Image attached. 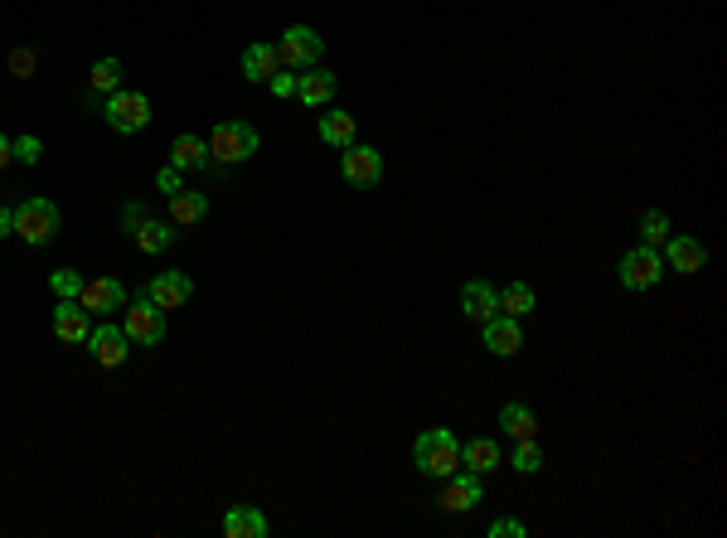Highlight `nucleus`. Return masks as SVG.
I'll list each match as a JSON object with an SVG mask.
<instances>
[{
    "instance_id": "nucleus-10",
    "label": "nucleus",
    "mask_w": 727,
    "mask_h": 538,
    "mask_svg": "<svg viewBox=\"0 0 727 538\" xmlns=\"http://www.w3.org/2000/svg\"><path fill=\"white\" fill-rule=\"evenodd\" d=\"M78 301H83V311H93V316H117L131 296H127V286L117 282V277H93V282H83Z\"/></svg>"
},
{
    "instance_id": "nucleus-31",
    "label": "nucleus",
    "mask_w": 727,
    "mask_h": 538,
    "mask_svg": "<svg viewBox=\"0 0 727 538\" xmlns=\"http://www.w3.org/2000/svg\"><path fill=\"white\" fill-rule=\"evenodd\" d=\"M39 156H44L39 136H20V141H15V160H20V165H39Z\"/></svg>"
},
{
    "instance_id": "nucleus-25",
    "label": "nucleus",
    "mask_w": 727,
    "mask_h": 538,
    "mask_svg": "<svg viewBox=\"0 0 727 538\" xmlns=\"http://www.w3.org/2000/svg\"><path fill=\"white\" fill-rule=\"evenodd\" d=\"M320 141H325V146H340V151L354 146V117H349V112H325V117H320Z\"/></svg>"
},
{
    "instance_id": "nucleus-12",
    "label": "nucleus",
    "mask_w": 727,
    "mask_h": 538,
    "mask_svg": "<svg viewBox=\"0 0 727 538\" xmlns=\"http://www.w3.org/2000/svg\"><path fill=\"white\" fill-rule=\"evenodd\" d=\"M480 340H485V349H490V354L514 359V354L524 349V325H519L514 316H490L485 325H480Z\"/></svg>"
},
{
    "instance_id": "nucleus-19",
    "label": "nucleus",
    "mask_w": 727,
    "mask_h": 538,
    "mask_svg": "<svg viewBox=\"0 0 727 538\" xmlns=\"http://www.w3.org/2000/svg\"><path fill=\"white\" fill-rule=\"evenodd\" d=\"M461 466L475 475H490L505 466V451H500V442L495 437H471V442L461 446Z\"/></svg>"
},
{
    "instance_id": "nucleus-34",
    "label": "nucleus",
    "mask_w": 727,
    "mask_h": 538,
    "mask_svg": "<svg viewBox=\"0 0 727 538\" xmlns=\"http://www.w3.org/2000/svg\"><path fill=\"white\" fill-rule=\"evenodd\" d=\"M272 93H277V97H296V73H291V68H277V73H272Z\"/></svg>"
},
{
    "instance_id": "nucleus-9",
    "label": "nucleus",
    "mask_w": 727,
    "mask_h": 538,
    "mask_svg": "<svg viewBox=\"0 0 727 538\" xmlns=\"http://www.w3.org/2000/svg\"><path fill=\"white\" fill-rule=\"evenodd\" d=\"M88 349H93V359L102 369H122L131 359V340L127 330L117 325V320H107V325H93V335H88Z\"/></svg>"
},
{
    "instance_id": "nucleus-26",
    "label": "nucleus",
    "mask_w": 727,
    "mask_h": 538,
    "mask_svg": "<svg viewBox=\"0 0 727 538\" xmlns=\"http://www.w3.org/2000/svg\"><path fill=\"white\" fill-rule=\"evenodd\" d=\"M534 301H538V296H534V286H529V282H509L505 291H500V316H514V320L529 316V311H534Z\"/></svg>"
},
{
    "instance_id": "nucleus-4",
    "label": "nucleus",
    "mask_w": 727,
    "mask_h": 538,
    "mask_svg": "<svg viewBox=\"0 0 727 538\" xmlns=\"http://www.w3.org/2000/svg\"><path fill=\"white\" fill-rule=\"evenodd\" d=\"M209 156L219 165H238V160L257 156V131L248 122H219L209 131Z\"/></svg>"
},
{
    "instance_id": "nucleus-29",
    "label": "nucleus",
    "mask_w": 727,
    "mask_h": 538,
    "mask_svg": "<svg viewBox=\"0 0 727 538\" xmlns=\"http://www.w3.org/2000/svg\"><path fill=\"white\" fill-rule=\"evenodd\" d=\"M640 238H645V248H660L664 238H669V219H664L660 209H650V214L640 219Z\"/></svg>"
},
{
    "instance_id": "nucleus-16",
    "label": "nucleus",
    "mask_w": 727,
    "mask_h": 538,
    "mask_svg": "<svg viewBox=\"0 0 727 538\" xmlns=\"http://www.w3.org/2000/svg\"><path fill=\"white\" fill-rule=\"evenodd\" d=\"M335 88H340V78L330 73V68H306V73H296V97L306 102V107H325L330 97H335Z\"/></svg>"
},
{
    "instance_id": "nucleus-15",
    "label": "nucleus",
    "mask_w": 727,
    "mask_h": 538,
    "mask_svg": "<svg viewBox=\"0 0 727 538\" xmlns=\"http://www.w3.org/2000/svg\"><path fill=\"white\" fill-rule=\"evenodd\" d=\"M461 316L475 320V325H485L490 316H500V291L490 282H466L461 286Z\"/></svg>"
},
{
    "instance_id": "nucleus-37",
    "label": "nucleus",
    "mask_w": 727,
    "mask_h": 538,
    "mask_svg": "<svg viewBox=\"0 0 727 538\" xmlns=\"http://www.w3.org/2000/svg\"><path fill=\"white\" fill-rule=\"evenodd\" d=\"M10 160H15V141H10V136H5V131H0V170H5V165H10Z\"/></svg>"
},
{
    "instance_id": "nucleus-27",
    "label": "nucleus",
    "mask_w": 727,
    "mask_h": 538,
    "mask_svg": "<svg viewBox=\"0 0 727 538\" xmlns=\"http://www.w3.org/2000/svg\"><path fill=\"white\" fill-rule=\"evenodd\" d=\"M509 466H514L519 475L543 471V446H538V437H529V442H514V456H509Z\"/></svg>"
},
{
    "instance_id": "nucleus-7",
    "label": "nucleus",
    "mask_w": 727,
    "mask_h": 538,
    "mask_svg": "<svg viewBox=\"0 0 727 538\" xmlns=\"http://www.w3.org/2000/svg\"><path fill=\"white\" fill-rule=\"evenodd\" d=\"M616 277L626 291H650V286H660L664 277V262H660V248H631V253H621V267H616Z\"/></svg>"
},
{
    "instance_id": "nucleus-17",
    "label": "nucleus",
    "mask_w": 727,
    "mask_h": 538,
    "mask_svg": "<svg viewBox=\"0 0 727 538\" xmlns=\"http://www.w3.org/2000/svg\"><path fill=\"white\" fill-rule=\"evenodd\" d=\"M223 534L228 538H267L272 534V524H267V514L257 505H233L223 514Z\"/></svg>"
},
{
    "instance_id": "nucleus-33",
    "label": "nucleus",
    "mask_w": 727,
    "mask_h": 538,
    "mask_svg": "<svg viewBox=\"0 0 727 538\" xmlns=\"http://www.w3.org/2000/svg\"><path fill=\"white\" fill-rule=\"evenodd\" d=\"M490 538H529V529H524L519 519H495V524H490Z\"/></svg>"
},
{
    "instance_id": "nucleus-32",
    "label": "nucleus",
    "mask_w": 727,
    "mask_h": 538,
    "mask_svg": "<svg viewBox=\"0 0 727 538\" xmlns=\"http://www.w3.org/2000/svg\"><path fill=\"white\" fill-rule=\"evenodd\" d=\"M34 64H39V59H34V49H15V54H10V73H15V78H30Z\"/></svg>"
},
{
    "instance_id": "nucleus-28",
    "label": "nucleus",
    "mask_w": 727,
    "mask_h": 538,
    "mask_svg": "<svg viewBox=\"0 0 727 538\" xmlns=\"http://www.w3.org/2000/svg\"><path fill=\"white\" fill-rule=\"evenodd\" d=\"M88 83H93V93H117V88H122V64H117V59H97L93 73H88Z\"/></svg>"
},
{
    "instance_id": "nucleus-3",
    "label": "nucleus",
    "mask_w": 727,
    "mask_h": 538,
    "mask_svg": "<svg viewBox=\"0 0 727 538\" xmlns=\"http://www.w3.org/2000/svg\"><path fill=\"white\" fill-rule=\"evenodd\" d=\"M122 330H127L131 345H160L165 340V311L151 296H136L122 306Z\"/></svg>"
},
{
    "instance_id": "nucleus-36",
    "label": "nucleus",
    "mask_w": 727,
    "mask_h": 538,
    "mask_svg": "<svg viewBox=\"0 0 727 538\" xmlns=\"http://www.w3.org/2000/svg\"><path fill=\"white\" fill-rule=\"evenodd\" d=\"M141 219H146V209H141V204H127V214H122V228L131 233V228H136Z\"/></svg>"
},
{
    "instance_id": "nucleus-22",
    "label": "nucleus",
    "mask_w": 727,
    "mask_h": 538,
    "mask_svg": "<svg viewBox=\"0 0 727 538\" xmlns=\"http://www.w3.org/2000/svg\"><path fill=\"white\" fill-rule=\"evenodd\" d=\"M500 427H505V437H514V442L538 437V417L524 408V403H505V408H500Z\"/></svg>"
},
{
    "instance_id": "nucleus-2",
    "label": "nucleus",
    "mask_w": 727,
    "mask_h": 538,
    "mask_svg": "<svg viewBox=\"0 0 727 538\" xmlns=\"http://www.w3.org/2000/svg\"><path fill=\"white\" fill-rule=\"evenodd\" d=\"M15 233H20L30 248L54 243V233H59V204L44 199V194H34V199H25V204H15Z\"/></svg>"
},
{
    "instance_id": "nucleus-24",
    "label": "nucleus",
    "mask_w": 727,
    "mask_h": 538,
    "mask_svg": "<svg viewBox=\"0 0 727 538\" xmlns=\"http://www.w3.org/2000/svg\"><path fill=\"white\" fill-rule=\"evenodd\" d=\"M131 233H136V248H141V253H165V248L175 243V228H170V223H156V219H141Z\"/></svg>"
},
{
    "instance_id": "nucleus-18",
    "label": "nucleus",
    "mask_w": 727,
    "mask_h": 538,
    "mask_svg": "<svg viewBox=\"0 0 727 538\" xmlns=\"http://www.w3.org/2000/svg\"><path fill=\"white\" fill-rule=\"evenodd\" d=\"M664 257H669V267L674 272H684V277H694V272H703V262H708V248L698 243V238H664Z\"/></svg>"
},
{
    "instance_id": "nucleus-13",
    "label": "nucleus",
    "mask_w": 727,
    "mask_h": 538,
    "mask_svg": "<svg viewBox=\"0 0 727 538\" xmlns=\"http://www.w3.org/2000/svg\"><path fill=\"white\" fill-rule=\"evenodd\" d=\"M54 335L64 345H88L93 335V311H83V301H59L54 306Z\"/></svg>"
},
{
    "instance_id": "nucleus-20",
    "label": "nucleus",
    "mask_w": 727,
    "mask_h": 538,
    "mask_svg": "<svg viewBox=\"0 0 727 538\" xmlns=\"http://www.w3.org/2000/svg\"><path fill=\"white\" fill-rule=\"evenodd\" d=\"M170 165L185 175V170H199V165H209V141H199V136H175L170 141Z\"/></svg>"
},
{
    "instance_id": "nucleus-23",
    "label": "nucleus",
    "mask_w": 727,
    "mask_h": 538,
    "mask_svg": "<svg viewBox=\"0 0 727 538\" xmlns=\"http://www.w3.org/2000/svg\"><path fill=\"white\" fill-rule=\"evenodd\" d=\"M170 219L175 223H204L209 219V199L204 194H190V190H180V194H170Z\"/></svg>"
},
{
    "instance_id": "nucleus-6",
    "label": "nucleus",
    "mask_w": 727,
    "mask_h": 538,
    "mask_svg": "<svg viewBox=\"0 0 727 538\" xmlns=\"http://www.w3.org/2000/svg\"><path fill=\"white\" fill-rule=\"evenodd\" d=\"M320 49H325V39H320L311 25H291V30L277 39V59H282V68H291V73H306V68H316Z\"/></svg>"
},
{
    "instance_id": "nucleus-30",
    "label": "nucleus",
    "mask_w": 727,
    "mask_h": 538,
    "mask_svg": "<svg viewBox=\"0 0 727 538\" xmlns=\"http://www.w3.org/2000/svg\"><path fill=\"white\" fill-rule=\"evenodd\" d=\"M49 286L59 291V301H78V291H83V277H78L73 267H59V272L49 277Z\"/></svg>"
},
{
    "instance_id": "nucleus-5",
    "label": "nucleus",
    "mask_w": 727,
    "mask_h": 538,
    "mask_svg": "<svg viewBox=\"0 0 727 538\" xmlns=\"http://www.w3.org/2000/svg\"><path fill=\"white\" fill-rule=\"evenodd\" d=\"M146 122H151V97L146 93H131V88L107 93V127L112 131L136 136V131H146Z\"/></svg>"
},
{
    "instance_id": "nucleus-1",
    "label": "nucleus",
    "mask_w": 727,
    "mask_h": 538,
    "mask_svg": "<svg viewBox=\"0 0 727 538\" xmlns=\"http://www.w3.org/2000/svg\"><path fill=\"white\" fill-rule=\"evenodd\" d=\"M412 466L427 475V480H446V475L461 471V437L446 432V427H427L417 442H412Z\"/></svg>"
},
{
    "instance_id": "nucleus-8",
    "label": "nucleus",
    "mask_w": 727,
    "mask_h": 538,
    "mask_svg": "<svg viewBox=\"0 0 727 538\" xmlns=\"http://www.w3.org/2000/svg\"><path fill=\"white\" fill-rule=\"evenodd\" d=\"M340 175H345L354 190H374L383 180V156L374 151V146H345V156H340Z\"/></svg>"
},
{
    "instance_id": "nucleus-35",
    "label": "nucleus",
    "mask_w": 727,
    "mask_h": 538,
    "mask_svg": "<svg viewBox=\"0 0 727 538\" xmlns=\"http://www.w3.org/2000/svg\"><path fill=\"white\" fill-rule=\"evenodd\" d=\"M156 185H160V194H180V170L175 165H165L156 175Z\"/></svg>"
},
{
    "instance_id": "nucleus-21",
    "label": "nucleus",
    "mask_w": 727,
    "mask_h": 538,
    "mask_svg": "<svg viewBox=\"0 0 727 538\" xmlns=\"http://www.w3.org/2000/svg\"><path fill=\"white\" fill-rule=\"evenodd\" d=\"M277 68H282V59H277V44H248V49H243V78L262 83V78H272Z\"/></svg>"
},
{
    "instance_id": "nucleus-14",
    "label": "nucleus",
    "mask_w": 727,
    "mask_h": 538,
    "mask_svg": "<svg viewBox=\"0 0 727 538\" xmlns=\"http://www.w3.org/2000/svg\"><path fill=\"white\" fill-rule=\"evenodd\" d=\"M146 296L156 301L160 311H180V306L194 296L190 272H156V277H151V286H146Z\"/></svg>"
},
{
    "instance_id": "nucleus-11",
    "label": "nucleus",
    "mask_w": 727,
    "mask_h": 538,
    "mask_svg": "<svg viewBox=\"0 0 727 538\" xmlns=\"http://www.w3.org/2000/svg\"><path fill=\"white\" fill-rule=\"evenodd\" d=\"M480 495H485V490H480V475L461 466L456 475H446L442 500H437V505H442L446 514H471V509L480 505Z\"/></svg>"
},
{
    "instance_id": "nucleus-38",
    "label": "nucleus",
    "mask_w": 727,
    "mask_h": 538,
    "mask_svg": "<svg viewBox=\"0 0 727 538\" xmlns=\"http://www.w3.org/2000/svg\"><path fill=\"white\" fill-rule=\"evenodd\" d=\"M5 233H15V209L0 204V238H5Z\"/></svg>"
}]
</instances>
